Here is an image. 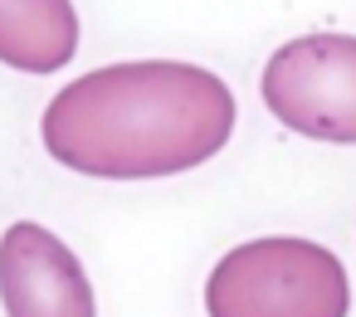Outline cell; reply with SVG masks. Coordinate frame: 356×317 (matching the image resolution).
I'll return each mask as SVG.
<instances>
[{
    "label": "cell",
    "mask_w": 356,
    "mask_h": 317,
    "mask_svg": "<svg viewBox=\"0 0 356 317\" xmlns=\"http://www.w3.org/2000/svg\"><path fill=\"white\" fill-rule=\"evenodd\" d=\"M210 317H346L351 283L341 259L298 234H268L229 249L205 283Z\"/></svg>",
    "instance_id": "7a4b0ae2"
},
{
    "label": "cell",
    "mask_w": 356,
    "mask_h": 317,
    "mask_svg": "<svg viewBox=\"0 0 356 317\" xmlns=\"http://www.w3.org/2000/svg\"><path fill=\"white\" fill-rule=\"evenodd\" d=\"M44 152L98 181L181 176L234 137V93L220 74L176 59L108 64L64 83L44 117Z\"/></svg>",
    "instance_id": "6da1fadb"
},
{
    "label": "cell",
    "mask_w": 356,
    "mask_h": 317,
    "mask_svg": "<svg viewBox=\"0 0 356 317\" xmlns=\"http://www.w3.org/2000/svg\"><path fill=\"white\" fill-rule=\"evenodd\" d=\"M264 108L298 137L356 147V35H302L268 54Z\"/></svg>",
    "instance_id": "3957f363"
},
{
    "label": "cell",
    "mask_w": 356,
    "mask_h": 317,
    "mask_svg": "<svg viewBox=\"0 0 356 317\" xmlns=\"http://www.w3.org/2000/svg\"><path fill=\"white\" fill-rule=\"evenodd\" d=\"M79 49L74 0H0V64L54 74Z\"/></svg>",
    "instance_id": "5b68a950"
},
{
    "label": "cell",
    "mask_w": 356,
    "mask_h": 317,
    "mask_svg": "<svg viewBox=\"0 0 356 317\" xmlns=\"http://www.w3.org/2000/svg\"><path fill=\"white\" fill-rule=\"evenodd\" d=\"M0 302L6 317H98L79 254L35 220L0 234Z\"/></svg>",
    "instance_id": "277c9868"
}]
</instances>
